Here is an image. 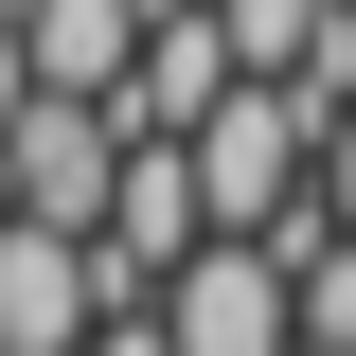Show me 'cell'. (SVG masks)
I'll return each mask as SVG.
<instances>
[{
	"label": "cell",
	"mask_w": 356,
	"mask_h": 356,
	"mask_svg": "<svg viewBox=\"0 0 356 356\" xmlns=\"http://www.w3.org/2000/svg\"><path fill=\"white\" fill-rule=\"evenodd\" d=\"M0 178H18V214L107 232V196H125V107H107V89H36V107L0 125Z\"/></svg>",
	"instance_id": "3"
},
{
	"label": "cell",
	"mask_w": 356,
	"mask_h": 356,
	"mask_svg": "<svg viewBox=\"0 0 356 356\" xmlns=\"http://www.w3.org/2000/svg\"><path fill=\"white\" fill-rule=\"evenodd\" d=\"M232 89H250V54H232V18H214V0H143V72L107 89V107H125V125H161V143H196Z\"/></svg>",
	"instance_id": "5"
},
{
	"label": "cell",
	"mask_w": 356,
	"mask_h": 356,
	"mask_svg": "<svg viewBox=\"0 0 356 356\" xmlns=\"http://www.w3.org/2000/svg\"><path fill=\"white\" fill-rule=\"evenodd\" d=\"M339 36H356V0H339Z\"/></svg>",
	"instance_id": "13"
},
{
	"label": "cell",
	"mask_w": 356,
	"mask_h": 356,
	"mask_svg": "<svg viewBox=\"0 0 356 356\" xmlns=\"http://www.w3.org/2000/svg\"><path fill=\"white\" fill-rule=\"evenodd\" d=\"M0 18H36V0H0Z\"/></svg>",
	"instance_id": "11"
},
{
	"label": "cell",
	"mask_w": 356,
	"mask_h": 356,
	"mask_svg": "<svg viewBox=\"0 0 356 356\" xmlns=\"http://www.w3.org/2000/svg\"><path fill=\"white\" fill-rule=\"evenodd\" d=\"M89 356H178V321H161V303H107V321H89Z\"/></svg>",
	"instance_id": "8"
},
{
	"label": "cell",
	"mask_w": 356,
	"mask_h": 356,
	"mask_svg": "<svg viewBox=\"0 0 356 356\" xmlns=\"http://www.w3.org/2000/svg\"><path fill=\"white\" fill-rule=\"evenodd\" d=\"M107 321V250L54 214H0V356H89Z\"/></svg>",
	"instance_id": "4"
},
{
	"label": "cell",
	"mask_w": 356,
	"mask_h": 356,
	"mask_svg": "<svg viewBox=\"0 0 356 356\" xmlns=\"http://www.w3.org/2000/svg\"><path fill=\"white\" fill-rule=\"evenodd\" d=\"M232 18V54H250V72H303L321 36H339V0H214Z\"/></svg>",
	"instance_id": "7"
},
{
	"label": "cell",
	"mask_w": 356,
	"mask_h": 356,
	"mask_svg": "<svg viewBox=\"0 0 356 356\" xmlns=\"http://www.w3.org/2000/svg\"><path fill=\"white\" fill-rule=\"evenodd\" d=\"M0 214H18V178H0Z\"/></svg>",
	"instance_id": "12"
},
{
	"label": "cell",
	"mask_w": 356,
	"mask_h": 356,
	"mask_svg": "<svg viewBox=\"0 0 356 356\" xmlns=\"http://www.w3.org/2000/svg\"><path fill=\"white\" fill-rule=\"evenodd\" d=\"M321 125H339V107H321L303 72H250L214 107V125H196V196H214V232H285L321 196Z\"/></svg>",
	"instance_id": "1"
},
{
	"label": "cell",
	"mask_w": 356,
	"mask_h": 356,
	"mask_svg": "<svg viewBox=\"0 0 356 356\" xmlns=\"http://www.w3.org/2000/svg\"><path fill=\"white\" fill-rule=\"evenodd\" d=\"M321 196H339V232H356V107L321 125Z\"/></svg>",
	"instance_id": "9"
},
{
	"label": "cell",
	"mask_w": 356,
	"mask_h": 356,
	"mask_svg": "<svg viewBox=\"0 0 356 356\" xmlns=\"http://www.w3.org/2000/svg\"><path fill=\"white\" fill-rule=\"evenodd\" d=\"M161 321H178V356H303V285H285L267 232H196L178 285H161Z\"/></svg>",
	"instance_id": "2"
},
{
	"label": "cell",
	"mask_w": 356,
	"mask_h": 356,
	"mask_svg": "<svg viewBox=\"0 0 356 356\" xmlns=\"http://www.w3.org/2000/svg\"><path fill=\"white\" fill-rule=\"evenodd\" d=\"M303 356H356V339H303Z\"/></svg>",
	"instance_id": "10"
},
{
	"label": "cell",
	"mask_w": 356,
	"mask_h": 356,
	"mask_svg": "<svg viewBox=\"0 0 356 356\" xmlns=\"http://www.w3.org/2000/svg\"><path fill=\"white\" fill-rule=\"evenodd\" d=\"M36 89H125L143 72V0H36Z\"/></svg>",
	"instance_id": "6"
}]
</instances>
